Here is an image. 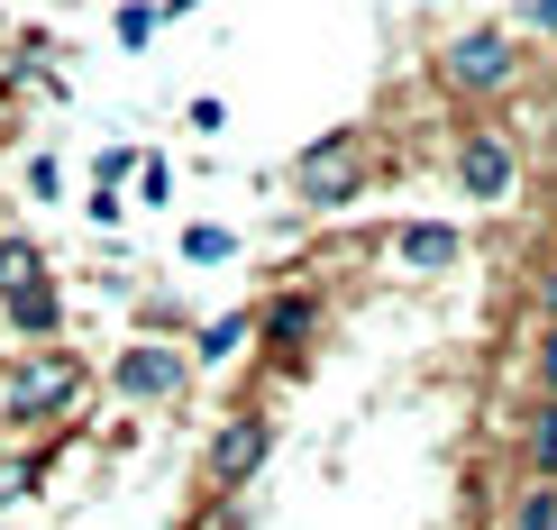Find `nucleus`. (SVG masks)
I'll return each instance as SVG.
<instances>
[{
	"instance_id": "nucleus-2",
	"label": "nucleus",
	"mask_w": 557,
	"mask_h": 530,
	"mask_svg": "<svg viewBox=\"0 0 557 530\" xmlns=\"http://www.w3.org/2000/svg\"><path fill=\"white\" fill-rule=\"evenodd\" d=\"M438 74H448L457 91H503V83L521 74V56H512V37H503V28H475V37L448 46V64H438Z\"/></svg>"
},
{
	"instance_id": "nucleus-8",
	"label": "nucleus",
	"mask_w": 557,
	"mask_h": 530,
	"mask_svg": "<svg viewBox=\"0 0 557 530\" xmlns=\"http://www.w3.org/2000/svg\"><path fill=\"white\" fill-rule=\"evenodd\" d=\"M0 303H10V330L18 338H55V320H64V303H55V284H18V293H0Z\"/></svg>"
},
{
	"instance_id": "nucleus-17",
	"label": "nucleus",
	"mask_w": 557,
	"mask_h": 530,
	"mask_svg": "<svg viewBox=\"0 0 557 530\" xmlns=\"http://www.w3.org/2000/svg\"><path fill=\"white\" fill-rule=\"evenodd\" d=\"M530 19H540V37H557V0H530Z\"/></svg>"
},
{
	"instance_id": "nucleus-16",
	"label": "nucleus",
	"mask_w": 557,
	"mask_h": 530,
	"mask_svg": "<svg viewBox=\"0 0 557 530\" xmlns=\"http://www.w3.org/2000/svg\"><path fill=\"white\" fill-rule=\"evenodd\" d=\"M540 394H557V330L540 338Z\"/></svg>"
},
{
	"instance_id": "nucleus-7",
	"label": "nucleus",
	"mask_w": 557,
	"mask_h": 530,
	"mask_svg": "<svg viewBox=\"0 0 557 530\" xmlns=\"http://www.w3.org/2000/svg\"><path fill=\"white\" fill-rule=\"evenodd\" d=\"M74 384H83V366H74V357H37V375H18V394H10V403L37 421V411H55Z\"/></svg>"
},
{
	"instance_id": "nucleus-11",
	"label": "nucleus",
	"mask_w": 557,
	"mask_h": 530,
	"mask_svg": "<svg viewBox=\"0 0 557 530\" xmlns=\"http://www.w3.org/2000/svg\"><path fill=\"white\" fill-rule=\"evenodd\" d=\"M183 257H193V266H228L238 238H228V229H183Z\"/></svg>"
},
{
	"instance_id": "nucleus-13",
	"label": "nucleus",
	"mask_w": 557,
	"mask_h": 530,
	"mask_svg": "<svg viewBox=\"0 0 557 530\" xmlns=\"http://www.w3.org/2000/svg\"><path fill=\"white\" fill-rule=\"evenodd\" d=\"M37 274H46V266H37V247H18V238L0 247V293H18V284H37Z\"/></svg>"
},
{
	"instance_id": "nucleus-9",
	"label": "nucleus",
	"mask_w": 557,
	"mask_h": 530,
	"mask_svg": "<svg viewBox=\"0 0 557 530\" xmlns=\"http://www.w3.org/2000/svg\"><path fill=\"white\" fill-rule=\"evenodd\" d=\"M311 320H320V303H311V293H284V303L265 311V338H274L284 357H301V338H311Z\"/></svg>"
},
{
	"instance_id": "nucleus-6",
	"label": "nucleus",
	"mask_w": 557,
	"mask_h": 530,
	"mask_svg": "<svg viewBox=\"0 0 557 530\" xmlns=\"http://www.w3.org/2000/svg\"><path fill=\"white\" fill-rule=\"evenodd\" d=\"M265 448H274V421H265V411H238V421L220 430V448H211V485H238V476H257V467H265Z\"/></svg>"
},
{
	"instance_id": "nucleus-20",
	"label": "nucleus",
	"mask_w": 557,
	"mask_h": 530,
	"mask_svg": "<svg viewBox=\"0 0 557 530\" xmlns=\"http://www.w3.org/2000/svg\"><path fill=\"white\" fill-rule=\"evenodd\" d=\"M548 530H557V521H548Z\"/></svg>"
},
{
	"instance_id": "nucleus-19",
	"label": "nucleus",
	"mask_w": 557,
	"mask_h": 530,
	"mask_svg": "<svg viewBox=\"0 0 557 530\" xmlns=\"http://www.w3.org/2000/svg\"><path fill=\"white\" fill-rule=\"evenodd\" d=\"M0 110H10V91H0Z\"/></svg>"
},
{
	"instance_id": "nucleus-1",
	"label": "nucleus",
	"mask_w": 557,
	"mask_h": 530,
	"mask_svg": "<svg viewBox=\"0 0 557 530\" xmlns=\"http://www.w3.org/2000/svg\"><path fill=\"white\" fill-rule=\"evenodd\" d=\"M301 193H311L320 211H347V201L366 193V156H357V137H347V128H330L311 156H301Z\"/></svg>"
},
{
	"instance_id": "nucleus-3",
	"label": "nucleus",
	"mask_w": 557,
	"mask_h": 530,
	"mask_svg": "<svg viewBox=\"0 0 557 530\" xmlns=\"http://www.w3.org/2000/svg\"><path fill=\"white\" fill-rule=\"evenodd\" d=\"M457 183H467V201H503L521 183V156L503 128H467V147H457Z\"/></svg>"
},
{
	"instance_id": "nucleus-10",
	"label": "nucleus",
	"mask_w": 557,
	"mask_h": 530,
	"mask_svg": "<svg viewBox=\"0 0 557 530\" xmlns=\"http://www.w3.org/2000/svg\"><path fill=\"white\" fill-rule=\"evenodd\" d=\"M238 338H247V311H220L211 330H201V357H211V366H228V357H238Z\"/></svg>"
},
{
	"instance_id": "nucleus-5",
	"label": "nucleus",
	"mask_w": 557,
	"mask_h": 530,
	"mask_svg": "<svg viewBox=\"0 0 557 530\" xmlns=\"http://www.w3.org/2000/svg\"><path fill=\"white\" fill-rule=\"evenodd\" d=\"M110 384L137 394V403H174L183 394V357L174 348H120V357H110Z\"/></svg>"
},
{
	"instance_id": "nucleus-12",
	"label": "nucleus",
	"mask_w": 557,
	"mask_h": 530,
	"mask_svg": "<svg viewBox=\"0 0 557 530\" xmlns=\"http://www.w3.org/2000/svg\"><path fill=\"white\" fill-rule=\"evenodd\" d=\"M530 467H540V485L557 476V403L540 411V421H530Z\"/></svg>"
},
{
	"instance_id": "nucleus-18",
	"label": "nucleus",
	"mask_w": 557,
	"mask_h": 530,
	"mask_svg": "<svg viewBox=\"0 0 557 530\" xmlns=\"http://www.w3.org/2000/svg\"><path fill=\"white\" fill-rule=\"evenodd\" d=\"M540 311H548V330H557V274H548V284H540Z\"/></svg>"
},
{
	"instance_id": "nucleus-4",
	"label": "nucleus",
	"mask_w": 557,
	"mask_h": 530,
	"mask_svg": "<svg viewBox=\"0 0 557 530\" xmlns=\"http://www.w3.org/2000/svg\"><path fill=\"white\" fill-rule=\"evenodd\" d=\"M393 266H411V274L467 266V229H448V220H403V229H393Z\"/></svg>"
},
{
	"instance_id": "nucleus-14",
	"label": "nucleus",
	"mask_w": 557,
	"mask_h": 530,
	"mask_svg": "<svg viewBox=\"0 0 557 530\" xmlns=\"http://www.w3.org/2000/svg\"><path fill=\"white\" fill-rule=\"evenodd\" d=\"M156 37V0H128L120 10V46H147Z\"/></svg>"
},
{
	"instance_id": "nucleus-15",
	"label": "nucleus",
	"mask_w": 557,
	"mask_h": 530,
	"mask_svg": "<svg viewBox=\"0 0 557 530\" xmlns=\"http://www.w3.org/2000/svg\"><path fill=\"white\" fill-rule=\"evenodd\" d=\"M548 521H557V494L540 485V494H530V503H521V530H548Z\"/></svg>"
}]
</instances>
